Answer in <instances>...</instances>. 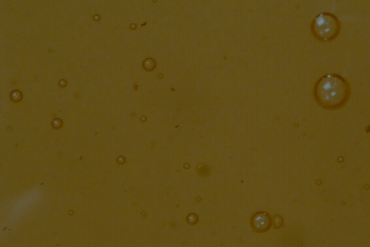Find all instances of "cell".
I'll list each match as a JSON object with an SVG mask.
<instances>
[{
  "mask_svg": "<svg viewBox=\"0 0 370 247\" xmlns=\"http://www.w3.org/2000/svg\"><path fill=\"white\" fill-rule=\"evenodd\" d=\"M251 224L255 231L259 233L264 232L268 231L271 226V217L266 213L260 212L254 215Z\"/></svg>",
  "mask_w": 370,
  "mask_h": 247,
  "instance_id": "3",
  "label": "cell"
},
{
  "mask_svg": "<svg viewBox=\"0 0 370 247\" xmlns=\"http://www.w3.org/2000/svg\"><path fill=\"white\" fill-rule=\"evenodd\" d=\"M187 221L190 224H194L197 222V216L196 215L192 214L187 218Z\"/></svg>",
  "mask_w": 370,
  "mask_h": 247,
  "instance_id": "7",
  "label": "cell"
},
{
  "mask_svg": "<svg viewBox=\"0 0 370 247\" xmlns=\"http://www.w3.org/2000/svg\"><path fill=\"white\" fill-rule=\"evenodd\" d=\"M350 92V85L346 80L335 73L323 76L314 89L316 102L327 110H336L343 107L349 99Z\"/></svg>",
  "mask_w": 370,
  "mask_h": 247,
  "instance_id": "1",
  "label": "cell"
},
{
  "mask_svg": "<svg viewBox=\"0 0 370 247\" xmlns=\"http://www.w3.org/2000/svg\"><path fill=\"white\" fill-rule=\"evenodd\" d=\"M283 221L282 217L279 215L275 216L273 219V225L276 229L280 228L283 224Z\"/></svg>",
  "mask_w": 370,
  "mask_h": 247,
  "instance_id": "4",
  "label": "cell"
},
{
  "mask_svg": "<svg viewBox=\"0 0 370 247\" xmlns=\"http://www.w3.org/2000/svg\"><path fill=\"white\" fill-rule=\"evenodd\" d=\"M11 100L14 102H18L21 101L22 97V95L20 91L18 90H15L11 94Z\"/></svg>",
  "mask_w": 370,
  "mask_h": 247,
  "instance_id": "5",
  "label": "cell"
},
{
  "mask_svg": "<svg viewBox=\"0 0 370 247\" xmlns=\"http://www.w3.org/2000/svg\"><path fill=\"white\" fill-rule=\"evenodd\" d=\"M155 65V62L152 59H148L146 60L145 62L144 63V66L147 70H151L154 69Z\"/></svg>",
  "mask_w": 370,
  "mask_h": 247,
  "instance_id": "6",
  "label": "cell"
},
{
  "mask_svg": "<svg viewBox=\"0 0 370 247\" xmlns=\"http://www.w3.org/2000/svg\"><path fill=\"white\" fill-rule=\"evenodd\" d=\"M339 20L333 14L322 13L313 21L311 29L313 34L320 41H331L336 37L340 31Z\"/></svg>",
  "mask_w": 370,
  "mask_h": 247,
  "instance_id": "2",
  "label": "cell"
}]
</instances>
